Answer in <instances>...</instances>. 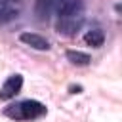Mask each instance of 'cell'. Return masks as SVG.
<instances>
[{"instance_id": "cell-1", "label": "cell", "mask_w": 122, "mask_h": 122, "mask_svg": "<svg viewBox=\"0 0 122 122\" xmlns=\"http://www.w3.org/2000/svg\"><path fill=\"white\" fill-rule=\"evenodd\" d=\"M4 114L10 116V118H13V120H34V118H40L42 114H46V107L40 101L27 99V101L10 105L4 111Z\"/></svg>"}, {"instance_id": "cell-2", "label": "cell", "mask_w": 122, "mask_h": 122, "mask_svg": "<svg viewBox=\"0 0 122 122\" xmlns=\"http://www.w3.org/2000/svg\"><path fill=\"white\" fill-rule=\"evenodd\" d=\"M82 10H84L82 0H57V6H55V11H57L59 19L82 15Z\"/></svg>"}, {"instance_id": "cell-3", "label": "cell", "mask_w": 122, "mask_h": 122, "mask_svg": "<svg viewBox=\"0 0 122 122\" xmlns=\"http://www.w3.org/2000/svg\"><path fill=\"white\" fill-rule=\"evenodd\" d=\"M23 88V76L21 74H11L0 88V99L2 101H8L11 97H15Z\"/></svg>"}, {"instance_id": "cell-4", "label": "cell", "mask_w": 122, "mask_h": 122, "mask_svg": "<svg viewBox=\"0 0 122 122\" xmlns=\"http://www.w3.org/2000/svg\"><path fill=\"white\" fill-rule=\"evenodd\" d=\"M84 25V17L82 15H74V17H63L57 21V30L61 34H67V36H72L76 34Z\"/></svg>"}, {"instance_id": "cell-5", "label": "cell", "mask_w": 122, "mask_h": 122, "mask_svg": "<svg viewBox=\"0 0 122 122\" xmlns=\"http://www.w3.org/2000/svg\"><path fill=\"white\" fill-rule=\"evenodd\" d=\"M19 40H21L23 44H27V46L34 48V50H40V51L50 50V42H48L44 36L36 34V32H23V34L19 36Z\"/></svg>"}, {"instance_id": "cell-6", "label": "cell", "mask_w": 122, "mask_h": 122, "mask_svg": "<svg viewBox=\"0 0 122 122\" xmlns=\"http://www.w3.org/2000/svg\"><path fill=\"white\" fill-rule=\"evenodd\" d=\"M55 6H57V0H36V4H34V11H36V15H38V19H48L50 17V13L55 10Z\"/></svg>"}, {"instance_id": "cell-7", "label": "cell", "mask_w": 122, "mask_h": 122, "mask_svg": "<svg viewBox=\"0 0 122 122\" xmlns=\"http://www.w3.org/2000/svg\"><path fill=\"white\" fill-rule=\"evenodd\" d=\"M84 42L88 46H92V48H101L103 42H105V34H103V30L93 29V30H90V32L84 34Z\"/></svg>"}, {"instance_id": "cell-8", "label": "cell", "mask_w": 122, "mask_h": 122, "mask_svg": "<svg viewBox=\"0 0 122 122\" xmlns=\"http://www.w3.org/2000/svg\"><path fill=\"white\" fill-rule=\"evenodd\" d=\"M67 59H69L72 65H80V67H84V65H88V63L92 61V57H90L88 53L78 51V50H69V51H67Z\"/></svg>"}, {"instance_id": "cell-9", "label": "cell", "mask_w": 122, "mask_h": 122, "mask_svg": "<svg viewBox=\"0 0 122 122\" xmlns=\"http://www.w3.org/2000/svg\"><path fill=\"white\" fill-rule=\"evenodd\" d=\"M80 90H82V88H80V86H76V88H74V86H72V88H71V92H72V93H80Z\"/></svg>"}, {"instance_id": "cell-10", "label": "cell", "mask_w": 122, "mask_h": 122, "mask_svg": "<svg viewBox=\"0 0 122 122\" xmlns=\"http://www.w3.org/2000/svg\"><path fill=\"white\" fill-rule=\"evenodd\" d=\"M114 10H116L118 13H122V4H116V6H114Z\"/></svg>"}, {"instance_id": "cell-11", "label": "cell", "mask_w": 122, "mask_h": 122, "mask_svg": "<svg viewBox=\"0 0 122 122\" xmlns=\"http://www.w3.org/2000/svg\"><path fill=\"white\" fill-rule=\"evenodd\" d=\"M6 8V0H0V10H4Z\"/></svg>"}]
</instances>
